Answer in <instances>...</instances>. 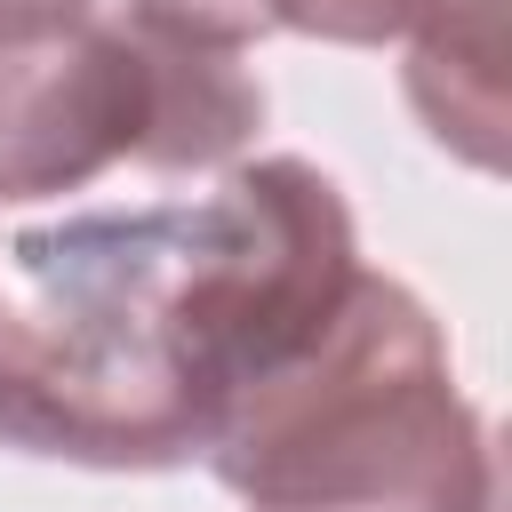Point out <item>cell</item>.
<instances>
[{"label": "cell", "mask_w": 512, "mask_h": 512, "mask_svg": "<svg viewBox=\"0 0 512 512\" xmlns=\"http://www.w3.org/2000/svg\"><path fill=\"white\" fill-rule=\"evenodd\" d=\"M352 272L344 192L304 160L232 168L184 208L24 232L0 288V440L104 472L192 464Z\"/></svg>", "instance_id": "obj_1"}, {"label": "cell", "mask_w": 512, "mask_h": 512, "mask_svg": "<svg viewBox=\"0 0 512 512\" xmlns=\"http://www.w3.org/2000/svg\"><path fill=\"white\" fill-rule=\"evenodd\" d=\"M208 464L248 512H496V448L448 344L376 272H352L336 312L232 400Z\"/></svg>", "instance_id": "obj_2"}, {"label": "cell", "mask_w": 512, "mask_h": 512, "mask_svg": "<svg viewBox=\"0 0 512 512\" xmlns=\"http://www.w3.org/2000/svg\"><path fill=\"white\" fill-rule=\"evenodd\" d=\"M264 120V88L232 48L144 16L0 32V200L80 192L104 168H224Z\"/></svg>", "instance_id": "obj_3"}, {"label": "cell", "mask_w": 512, "mask_h": 512, "mask_svg": "<svg viewBox=\"0 0 512 512\" xmlns=\"http://www.w3.org/2000/svg\"><path fill=\"white\" fill-rule=\"evenodd\" d=\"M408 96L472 168H504L512 128V0H408Z\"/></svg>", "instance_id": "obj_4"}, {"label": "cell", "mask_w": 512, "mask_h": 512, "mask_svg": "<svg viewBox=\"0 0 512 512\" xmlns=\"http://www.w3.org/2000/svg\"><path fill=\"white\" fill-rule=\"evenodd\" d=\"M304 8L312 0H136L144 24L208 40V48H240V40H264V32H304Z\"/></svg>", "instance_id": "obj_5"}, {"label": "cell", "mask_w": 512, "mask_h": 512, "mask_svg": "<svg viewBox=\"0 0 512 512\" xmlns=\"http://www.w3.org/2000/svg\"><path fill=\"white\" fill-rule=\"evenodd\" d=\"M400 24H408V0H312L304 8V32L312 40H352V48L392 40Z\"/></svg>", "instance_id": "obj_6"}, {"label": "cell", "mask_w": 512, "mask_h": 512, "mask_svg": "<svg viewBox=\"0 0 512 512\" xmlns=\"http://www.w3.org/2000/svg\"><path fill=\"white\" fill-rule=\"evenodd\" d=\"M96 0H0V32H24V24H64V16H88Z\"/></svg>", "instance_id": "obj_7"}]
</instances>
